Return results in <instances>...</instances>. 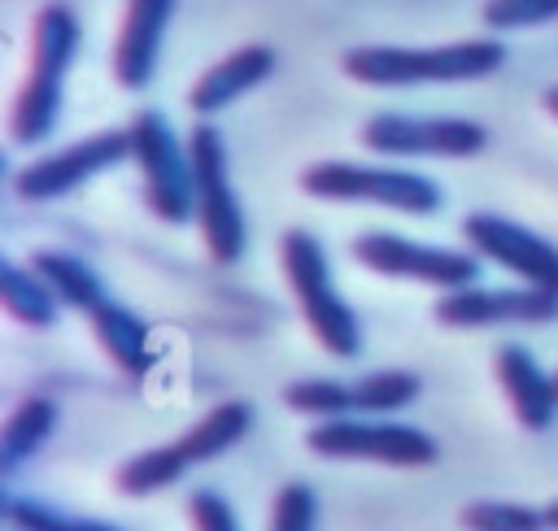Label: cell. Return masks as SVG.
<instances>
[{
	"mask_svg": "<svg viewBox=\"0 0 558 531\" xmlns=\"http://www.w3.org/2000/svg\"><path fill=\"white\" fill-rule=\"evenodd\" d=\"M305 448L336 461H379V466H432L440 444L410 422H366V418H327L310 427Z\"/></svg>",
	"mask_w": 558,
	"mask_h": 531,
	"instance_id": "8",
	"label": "cell"
},
{
	"mask_svg": "<svg viewBox=\"0 0 558 531\" xmlns=\"http://www.w3.org/2000/svg\"><path fill=\"white\" fill-rule=\"evenodd\" d=\"M187 157H192V178H196V218H201L205 248L218 266H235L248 244V222H244L240 196L227 174L222 135L209 122H196L187 135Z\"/></svg>",
	"mask_w": 558,
	"mask_h": 531,
	"instance_id": "5",
	"label": "cell"
},
{
	"mask_svg": "<svg viewBox=\"0 0 558 531\" xmlns=\"http://www.w3.org/2000/svg\"><path fill=\"white\" fill-rule=\"evenodd\" d=\"M344 74L371 87H414V83H466L488 78L506 65V44L497 39H462L440 48H349L340 57Z\"/></svg>",
	"mask_w": 558,
	"mask_h": 531,
	"instance_id": "1",
	"label": "cell"
},
{
	"mask_svg": "<svg viewBox=\"0 0 558 531\" xmlns=\"http://www.w3.org/2000/svg\"><path fill=\"white\" fill-rule=\"evenodd\" d=\"M126 135H131V157L140 161V174H144L148 209L161 222L183 226L196 213V178H192V157L179 144L174 126L166 122V113L144 109L131 118Z\"/></svg>",
	"mask_w": 558,
	"mask_h": 531,
	"instance_id": "6",
	"label": "cell"
},
{
	"mask_svg": "<svg viewBox=\"0 0 558 531\" xmlns=\"http://www.w3.org/2000/svg\"><path fill=\"white\" fill-rule=\"evenodd\" d=\"M462 235L471 239V248L514 274H523L527 287H541V292H554L558 296V244L541 239L536 231L501 218V213H466L462 222Z\"/></svg>",
	"mask_w": 558,
	"mask_h": 531,
	"instance_id": "14",
	"label": "cell"
},
{
	"mask_svg": "<svg viewBox=\"0 0 558 531\" xmlns=\"http://www.w3.org/2000/svg\"><path fill=\"white\" fill-rule=\"evenodd\" d=\"M31 270H35V274L57 292V300H61V305L83 309V313H92V309L109 296V292H105V283H100V274H96L83 257H70V252L44 248V252H35Z\"/></svg>",
	"mask_w": 558,
	"mask_h": 531,
	"instance_id": "19",
	"label": "cell"
},
{
	"mask_svg": "<svg viewBox=\"0 0 558 531\" xmlns=\"http://www.w3.org/2000/svg\"><path fill=\"white\" fill-rule=\"evenodd\" d=\"M0 300H4V309L17 318V322H26V326H52L57 322V313H61V300H57V292L35 274V270H26V266H17L13 257H4L0 261Z\"/></svg>",
	"mask_w": 558,
	"mask_h": 531,
	"instance_id": "21",
	"label": "cell"
},
{
	"mask_svg": "<svg viewBox=\"0 0 558 531\" xmlns=\"http://www.w3.org/2000/svg\"><path fill=\"white\" fill-rule=\"evenodd\" d=\"M480 17L493 30H527V26H545L558 17V0H488L480 9Z\"/></svg>",
	"mask_w": 558,
	"mask_h": 531,
	"instance_id": "25",
	"label": "cell"
},
{
	"mask_svg": "<svg viewBox=\"0 0 558 531\" xmlns=\"http://www.w3.org/2000/svg\"><path fill=\"white\" fill-rule=\"evenodd\" d=\"M458 518L466 531H549L545 509L514 505V501H471V505H462Z\"/></svg>",
	"mask_w": 558,
	"mask_h": 531,
	"instance_id": "23",
	"label": "cell"
},
{
	"mask_svg": "<svg viewBox=\"0 0 558 531\" xmlns=\"http://www.w3.org/2000/svg\"><path fill=\"white\" fill-rule=\"evenodd\" d=\"M283 274L305 309V322L310 331L318 335V344L331 353V357H357L362 353V326H357V313L349 309V300L336 292L331 283V266H327V248L318 235L310 231H288L283 235Z\"/></svg>",
	"mask_w": 558,
	"mask_h": 531,
	"instance_id": "4",
	"label": "cell"
},
{
	"mask_svg": "<svg viewBox=\"0 0 558 531\" xmlns=\"http://www.w3.org/2000/svg\"><path fill=\"white\" fill-rule=\"evenodd\" d=\"M558 318V296L541 287H458L440 292L436 322L453 331L475 326H541Z\"/></svg>",
	"mask_w": 558,
	"mask_h": 531,
	"instance_id": "13",
	"label": "cell"
},
{
	"mask_svg": "<svg viewBox=\"0 0 558 531\" xmlns=\"http://www.w3.org/2000/svg\"><path fill=\"white\" fill-rule=\"evenodd\" d=\"M545 527H549V531H558V501H549V505H545Z\"/></svg>",
	"mask_w": 558,
	"mask_h": 531,
	"instance_id": "27",
	"label": "cell"
},
{
	"mask_svg": "<svg viewBox=\"0 0 558 531\" xmlns=\"http://www.w3.org/2000/svg\"><path fill=\"white\" fill-rule=\"evenodd\" d=\"M78 17L70 4L52 0L39 9L35 17V52H31V78L26 87L17 91L13 100V118H9V131L17 144H35V139H48L52 126H57V113H61V87H65V74L78 57Z\"/></svg>",
	"mask_w": 558,
	"mask_h": 531,
	"instance_id": "3",
	"label": "cell"
},
{
	"mask_svg": "<svg viewBox=\"0 0 558 531\" xmlns=\"http://www.w3.org/2000/svg\"><path fill=\"white\" fill-rule=\"evenodd\" d=\"M174 4L179 0H126V17L118 30V48H113V74L126 91H144L153 83Z\"/></svg>",
	"mask_w": 558,
	"mask_h": 531,
	"instance_id": "15",
	"label": "cell"
},
{
	"mask_svg": "<svg viewBox=\"0 0 558 531\" xmlns=\"http://www.w3.org/2000/svg\"><path fill=\"white\" fill-rule=\"evenodd\" d=\"M423 392V379L410 370H375L362 374L353 383L344 379H296L288 383L283 400L296 413H314V418H349V413H397L405 405H414Z\"/></svg>",
	"mask_w": 558,
	"mask_h": 531,
	"instance_id": "9",
	"label": "cell"
},
{
	"mask_svg": "<svg viewBox=\"0 0 558 531\" xmlns=\"http://www.w3.org/2000/svg\"><path fill=\"white\" fill-rule=\"evenodd\" d=\"M248 431H253V405L248 400H222L196 427H187L179 440L126 457L118 466L113 483L122 496H153V492L179 483L192 466H205V461L222 457L227 448H235Z\"/></svg>",
	"mask_w": 558,
	"mask_h": 531,
	"instance_id": "2",
	"label": "cell"
},
{
	"mask_svg": "<svg viewBox=\"0 0 558 531\" xmlns=\"http://www.w3.org/2000/svg\"><path fill=\"white\" fill-rule=\"evenodd\" d=\"M362 144L379 157H475L488 148V126L471 118L375 113L362 126Z\"/></svg>",
	"mask_w": 558,
	"mask_h": 531,
	"instance_id": "11",
	"label": "cell"
},
{
	"mask_svg": "<svg viewBox=\"0 0 558 531\" xmlns=\"http://www.w3.org/2000/svg\"><path fill=\"white\" fill-rule=\"evenodd\" d=\"M318 527V496L310 483L292 479L279 487L275 509H270V531H314Z\"/></svg>",
	"mask_w": 558,
	"mask_h": 531,
	"instance_id": "24",
	"label": "cell"
},
{
	"mask_svg": "<svg viewBox=\"0 0 558 531\" xmlns=\"http://www.w3.org/2000/svg\"><path fill=\"white\" fill-rule=\"evenodd\" d=\"M545 109L558 118V87H549V91H545Z\"/></svg>",
	"mask_w": 558,
	"mask_h": 531,
	"instance_id": "28",
	"label": "cell"
},
{
	"mask_svg": "<svg viewBox=\"0 0 558 531\" xmlns=\"http://www.w3.org/2000/svg\"><path fill=\"white\" fill-rule=\"evenodd\" d=\"M301 192H310L318 200H362V205H384V209H401V213H436L440 209V187L427 174L357 165V161L305 165Z\"/></svg>",
	"mask_w": 558,
	"mask_h": 531,
	"instance_id": "7",
	"label": "cell"
},
{
	"mask_svg": "<svg viewBox=\"0 0 558 531\" xmlns=\"http://www.w3.org/2000/svg\"><path fill=\"white\" fill-rule=\"evenodd\" d=\"M497 379H501V387L510 396L514 418L527 431L554 427V418H558V379H549L541 370V361L523 344H506L497 353Z\"/></svg>",
	"mask_w": 558,
	"mask_h": 531,
	"instance_id": "17",
	"label": "cell"
},
{
	"mask_svg": "<svg viewBox=\"0 0 558 531\" xmlns=\"http://www.w3.org/2000/svg\"><path fill=\"white\" fill-rule=\"evenodd\" d=\"M52 427H57V405H52L48 396L22 400V405L9 413L4 431H0V470H4V474H17V466L31 461V457L48 444Z\"/></svg>",
	"mask_w": 558,
	"mask_h": 531,
	"instance_id": "20",
	"label": "cell"
},
{
	"mask_svg": "<svg viewBox=\"0 0 558 531\" xmlns=\"http://www.w3.org/2000/svg\"><path fill=\"white\" fill-rule=\"evenodd\" d=\"M4 522H9L13 531H122L118 522L65 514V509H57V505L26 501V496H4Z\"/></svg>",
	"mask_w": 558,
	"mask_h": 531,
	"instance_id": "22",
	"label": "cell"
},
{
	"mask_svg": "<svg viewBox=\"0 0 558 531\" xmlns=\"http://www.w3.org/2000/svg\"><path fill=\"white\" fill-rule=\"evenodd\" d=\"M353 257L388 279H414V283H432L440 292H458V287H475L480 279V261L471 252H453V248H432V244H414L405 235L392 231H366L353 239Z\"/></svg>",
	"mask_w": 558,
	"mask_h": 531,
	"instance_id": "10",
	"label": "cell"
},
{
	"mask_svg": "<svg viewBox=\"0 0 558 531\" xmlns=\"http://www.w3.org/2000/svg\"><path fill=\"white\" fill-rule=\"evenodd\" d=\"M131 157V135L126 131H100V135H87L26 170H17L13 178V192L22 200H57V196H70L74 187H83L87 178L122 165Z\"/></svg>",
	"mask_w": 558,
	"mask_h": 531,
	"instance_id": "12",
	"label": "cell"
},
{
	"mask_svg": "<svg viewBox=\"0 0 558 531\" xmlns=\"http://www.w3.org/2000/svg\"><path fill=\"white\" fill-rule=\"evenodd\" d=\"M187 514H192V527H196V531H240L235 509H231L227 496L214 492V487H196V492L187 496Z\"/></svg>",
	"mask_w": 558,
	"mask_h": 531,
	"instance_id": "26",
	"label": "cell"
},
{
	"mask_svg": "<svg viewBox=\"0 0 558 531\" xmlns=\"http://www.w3.org/2000/svg\"><path fill=\"white\" fill-rule=\"evenodd\" d=\"M92 331L100 339V348L109 353V361L131 374V379H144L157 361V348H153V335H148V322L140 313H131L126 305H118L113 296H105L92 313Z\"/></svg>",
	"mask_w": 558,
	"mask_h": 531,
	"instance_id": "18",
	"label": "cell"
},
{
	"mask_svg": "<svg viewBox=\"0 0 558 531\" xmlns=\"http://www.w3.org/2000/svg\"><path fill=\"white\" fill-rule=\"evenodd\" d=\"M275 65H279V57H275L270 44H244V48L227 52L218 65H209V70L196 78V87H192V96H187L192 113H196V118H209V113L235 104L244 91H253L257 83H266V78L275 74Z\"/></svg>",
	"mask_w": 558,
	"mask_h": 531,
	"instance_id": "16",
	"label": "cell"
}]
</instances>
